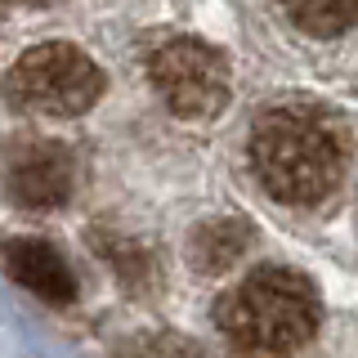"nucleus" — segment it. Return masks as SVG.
Returning a JSON list of instances; mask_svg holds the SVG:
<instances>
[{
    "label": "nucleus",
    "mask_w": 358,
    "mask_h": 358,
    "mask_svg": "<svg viewBox=\"0 0 358 358\" xmlns=\"http://www.w3.org/2000/svg\"><path fill=\"white\" fill-rule=\"evenodd\" d=\"M251 166L273 197L309 206L322 201L345 175V139L327 112L273 108L251 134Z\"/></svg>",
    "instance_id": "obj_1"
},
{
    "label": "nucleus",
    "mask_w": 358,
    "mask_h": 358,
    "mask_svg": "<svg viewBox=\"0 0 358 358\" xmlns=\"http://www.w3.org/2000/svg\"><path fill=\"white\" fill-rule=\"evenodd\" d=\"M220 327L242 354H291L318 327V300L300 273L260 268L224 296Z\"/></svg>",
    "instance_id": "obj_2"
},
{
    "label": "nucleus",
    "mask_w": 358,
    "mask_h": 358,
    "mask_svg": "<svg viewBox=\"0 0 358 358\" xmlns=\"http://www.w3.org/2000/svg\"><path fill=\"white\" fill-rule=\"evenodd\" d=\"M9 90L22 108L45 112V117H81L103 94V72L94 59H85L76 45L50 41L27 50L9 72Z\"/></svg>",
    "instance_id": "obj_3"
},
{
    "label": "nucleus",
    "mask_w": 358,
    "mask_h": 358,
    "mask_svg": "<svg viewBox=\"0 0 358 358\" xmlns=\"http://www.w3.org/2000/svg\"><path fill=\"white\" fill-rule=\"evenodd\" d=\"M157 94L166 99V108L175 117L201 121L215 117V112L229 103V67L210 45L201 41H171L152 54L148 63Z\"/></svg>",
    "instance_id": "obj_4"
},
{
    "label": "nucleus",
    "mask_w": 358,
    "mask_h": 358,
    "mask_svg": "<svg viewBox=\"0 0 358 358\" xmlns=\"http://www.w3.org/2000/svg\"><path fill=\"white\" fill-rule=\"evenodd\" d=\"M76 166L63 143H27L9 157V197L27 210H50L72 197Z\"/></svg>",
    "instance_id": "obj_5"
},
{
    "label": "nucleus",
    "mask_w": 358,
    "mask_h": 358,
    "mask_svg": "<svg viewBox=\"0 0 358 358\" xmlns=\"http://www.w3.org/2000/svg\"><path fill=\"white\" fill-rule=\"evenodd\" d=\"M5 268L18 287H27L31 296L50 300V305H67L76 300V278L67 260L54 251L50 242H36V238H14L5 246Z\"/></svg>",
    "instance_id": "obj_6"
},
{
    "label": "nucleus",
    "mask_w": 358,
    "mask_h": 358,
    "mask_svg": "<svg viewBox=\"0 0 358 358\" xmlns=\"http://www.w3.org/2000/svg\"><path fill=\"white\" fill-rule=\"evenodd\" d=\"M251 251V229L242 220H206L197 224L193 242H188V260L197 273H224Z\"/></svg>",
    "instance_id": "obj_7"
},
{
    "label": "nucleus",
    "mask_w": 358,
    "mask_h": 358,
    "mask_svg": "<svg viewBox=\"0 0 358 358\" xmlns=\"http://www.w3.org/2000/svg\"><path fill=\"white\" fill-rule=\"evenodd\" d=\"M282 5L309 36H341L358 18V0H282Z\"/></svg>",
    "instance_id": "obj_8"
},
{
    "label": "nucleus",
    "mask_w": 358,
    "mask_h": 358,
    "mask_svg": "<svg viewBox=\"0 0 358 358\" xmlns=\"http://www.w3.org/2000/svg\"><path fill=\"white\" fill-rule=\"evenodd\" d=\"M121 358H197V350L179 336H139L121 350Z\"/></svg>",
    "instance_id": "obj_9"
}]
</instances>
